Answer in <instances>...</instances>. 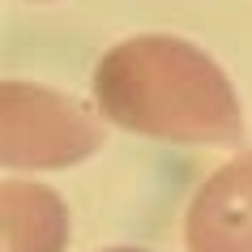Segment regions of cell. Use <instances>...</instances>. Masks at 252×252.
Here are the masks:
<instances>
[{
    "label": "cell",
    "instance_id": "1",
    "mask_svg": "<svg viewBox=\"0 0 252 252\" xmlns=\"http://www.w3.org/2000/svg\"><path fill=\"white\" fill-rule=\"evenodd\" d=\"M94 98L111 124L188 146H235L244 111L214 56L175 34L116 43L94 73Z\"/></svg>",
    "mask_w": 252,
    "mask_h": 252
},
{
    "label": "cell",
    "instance_id": "2",
    "mask_svg": "<svg viewBox=\"0 0 252 252\" xmlns=\"http://www.w3.org/2000/svg\"><path fill=\"white\" fill-rule=\"evenodd\" d=\"M103 141L73 98L30 81H4L0 90V158L4 167H73Z\"/></svg>",
    "mask_w": 252,
    "mask_h": 252
},
{
    "label": "cell",
    "instance_id": "3",
    "mask_svg": "<svg viewBox=\"0 0 252 252\" xmlns=\"http://www.w3.org/2000/svg\"><path fill=\"white\" fill-rule=\"evenodd\" d=\"M188 252H252V154L226 162L201 184L184 222Z\"/></svg>",
    "mask_w": 252,
    "mask_h": 252
},
{
    "label": "cell",
    "instance_id": "4",
    "mask_svg": "<svg viewBox=\"0 0 252 252\" xmlns=\"http://www.w3.org/2000/svg\"><path fill=\"white\" fill-rule=\"evenodd\" d=\"M4 210V252H60L68 244V210L43 184H9L0 188Z\"/></svg>",
    "mask_w": 252,
    "mask_h": 252
},
{
    "label": "cell",
    "instance_id": "5",
    "mask_svg": "<svg viewBox=\"0 0 252 252\" xmlns=\"http://www.w3.org/2000/svg\"><path fill=\"white\" fill-rule=\"evenodd\" d=\"M107 252H141V248H107Z\"/></svg>",
    "mask_w": 252,
    "mask_h": 252
}]
</instances>
